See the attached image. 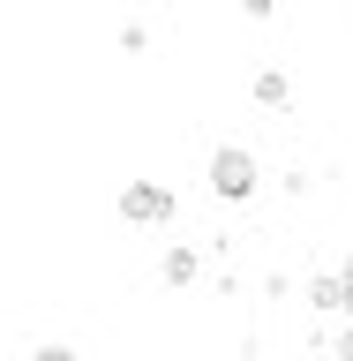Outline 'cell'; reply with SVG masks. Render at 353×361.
<instances>
[{
	"instance_id": "cell-1",
	"label": "cell",
	"mask_w": 353,
	"mask_h": 361,
	"mask_svg": "<svg viewBox=\"0 0 353 361\" xmlns=\"http://www.w3.org/2000/svg\"><path fill=\"white\" fill-rule=\"evenodd\" d=\"M203 188H211L225 211L256 203V188H264V166H256V151H248V143H218V151H211V166H203Z\"/></svg>"
},
{
	"instance_id": "cell-2",
	"label": "cell",
	"mask_w": 353,
	"mask_h": 361,
	"mask_svg": "<svg viewBox=\"0 0 353 361\" xmlns=\"http://www.w3.org/2000/svg\"><path fill=\"white\" fill-rule=\"evenodd\" d=\"M113 211H120L128 226H173L180 219V196H173V180H128Z\"/></svg>"
},
{
	"instance_id": "cell-3",
	"label": "cell",
	"mask_w": 353,
	"mask_h": 361,
	"mask_svg": "<svg viewBox=\"0 0 353 361\" xmlns=\"http://www.w3.org/2000/svg\"><path fill=\"white\" fill-rule=\"evenodd\" d=\"M248 98H256L264 113H293V75H286L278 61H264L256 75H248Z\"/></svg>"
},
{
	"instance_id": "cell-4",
	"label": "cell",
	"mask_w": 353,
	"mask_h": 361,
	"mask_svg": "<svg viewBox=\"0 0 353 361\" xmlns=\"http://www.w3.org/2000/svg\"><path fill=\"white\" fill-rule=\"evenodd\" d=\"M203 279V248L196 241H166V256H158V286H196Z\"/></svg>"
},
{
	"instance_id": "cell-5",
	"label": "cell",
	"mask_w": 353,
	"mask_h": 361,
	"mask_svg": "<svg viewBox=\"0 0 353 361\" xmlns=\"http://www.w3.org/2000/svg\"><path fill=\"white\" fill-rule=\"evenodd\" d=\"M309 309H316V316H346V286H338V271L309 279Z\"/></svg>"
},
{
	"instance_id": "cell-6",
	"label": "cell",
	"mask_w": 353,
	"mask_h": 361,
	"mask_svg": "<svg viewBox=\"0 0 353 361\" xmlns=\"http://www.w3.org/2000/svg\"><path fill=\"white\" fill-rule=\"evenodd\" d=\"M331 361H353V316H338V331H331Z\"/></svg>"
},
{
	"instance_id": "cell-7",
	"label": "cell",
	"mask_w": 353,
	"mask_h": 361,
	"mask_svg": "<svg viewBox=\"0 0 353 361\" xmlns=\"http://www.w3.org/2000/svg\"><path fill=\"white\" fill-rule=\"evenodd\" d=\"M151 45V23H120V53H143Z\"/></svg>"
},
{
	"instance_id": "cell-8",
	"label": "cell",
	"mask_w": 353,
	"mask_h": 361,
	"mask_svg": "<svg viewBox=\"0 0 353 361\" xmlns=\"http://www.w3.org/2000/svg\"><path fill=\"white\" fill-rule=\"evenodd\" d=\"M30 361H83V354H75L68 338H45V346H38V354H30Z\"/></svg>"
},
{
	"instance_id": "cell-9",
	"label": "cell",
	"mask_w": 353,
	"mask_h": 361,
	"mask_svg": "<svg viewBox=\"0 0 353 361\" xmlns=\"http://www.w3.org/2000/svg\"><path fill=\"white\" fill-rule=\"evenodd\" d=\"M241 16L248 23H271V16H278V0H241Z\"/></svg>"
},
{
	"instance_id": "cell-10",
	"label": "cell",
	"mask_w": 353,
	"mask_h": 361,
	"mask_svg": "<svg viewBox=\"0 0 353 361\" xmlns=\"http://www.w3.org/2000/svg\"><path fill=\"white\" fill-rule=\"evenodd\" d=\"M338 286H346V316H353V256L338 264Z\"/></svg>"
}]
</instances>
